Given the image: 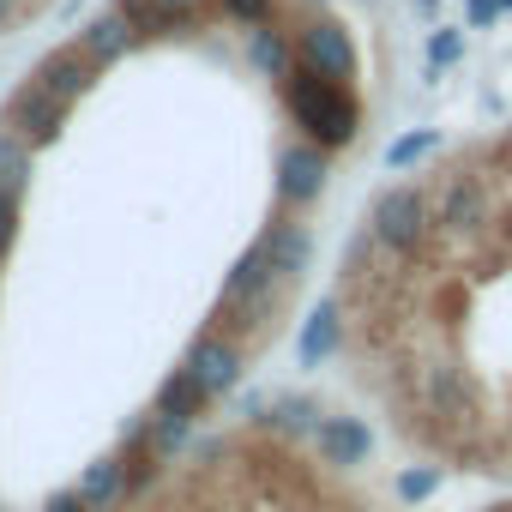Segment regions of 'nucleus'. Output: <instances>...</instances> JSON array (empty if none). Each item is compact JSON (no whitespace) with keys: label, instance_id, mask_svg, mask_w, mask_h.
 Returning <instances> with one entry per match:
<instances>
[{"label":"nucleus","instance_id":"obj_7","mask_svg":"<svg viewBox=\"0 0 512 512\" xmlns=\"http://www.w3.org/2000/svg\"><path fill=\"white\" fill-rule=\"evenodd\" d=\"M31 85H43L55 103H67V109H73V103H79V97L97 85V61H91L79 43H67V49H49V55L37 61V73H31Z\"/></svg>","mask_w":512,"mask_h":512},{"label":"nucleus","instance_id":"obj_1","mask_svg":"<svg viewBox=\"0 0 512 512\" xmlns=\"http://www.w3.org/2000/svg\"><path fill=\"white\" fill-rule=\"evenodd\" d=\"M278 91H284V109H290V121H296V133H302L308 145H320V151H350V145L362 139L356 85L326 79V73H314L308 61H296V67L278 79Z\"/></svg>","mask_w":512,"mask_h":512},{"label":"nucleus","instance_id":"obj_17","mask_svg":"<svg viewBox=\"0 0 512 512\" xmlns=\"http://www.w3.org/2000/svg\"><path fill=\"white\" fill-rule=\"evenodd\" d=\"M115 13L139 31V37H163V31H181V25H193L187 13H175V7H163V0H115Z\"/></svg>","mask_w":512,"mask_h":512},{"label":"nucleus","instance_id":"obj_26","mask_svg":"<svg viewBox=\"0 0 512 512\" xmlns=\"http://www.w3.org/2000/svg\"><path fill=\"white\" fill-rule=\"evenodd\" d=\"M43 512H91V506H85V494H79V488H55V494L43 500Z\"/></svg>","mask_w":512,"mask_h":512},{"label":"nucleus","instance_id":"obj_28","mask_svg":"<svg viewBox=\"0 0 512 512\" xmlns=\"http://www.w3.org/2000/svg\"><path fill=\"white\" fill-rule=\"evenodd\" d=\"M163 7H175V13H187V19H193V13L205 7V0H163Z\"/></svg>","mask_w":512,"mask_h":512},{"label":"nucleus","instance_id":"obj_12","mask_svg":"<svg viewBox=\"0 0 512 512\" xmlns=\"http://www.w3.org/2000/svg\"><path fill=\"white\" fill-rule=\"evenodd\" d=\"M338 350H344V308H338V296H326V302L302 320L296 362H302V368H320V362H332Z\"/></svg>","mask_w":512,"mask_h":512},{"label":"nucleus","instance_id":"obj_25","mask_svg":"<svg viewBox=\"0 0 512 512\" xmlns=\"http://www.w3.org/2000/svg\"><path fill=\"white\" fill-rule=\"evenodd\" d=\"M223 19H235V25H272V0H223Z\"/></svg>","mask_w":512,"mask_h":512},{"label":"nucleus","instance_id":"obj_4","mask_svg":"<svg viewBox=\"0 0 512 512\" xmlns=\"http://www.w3.org/2000/svg\"><path fill=\"white\" fill-rule=\"evenodd\" d=\"M326 175H332V151L296 139L278 151V205L284 211H308L320 193H326Z\"/></svg>","mask_w":512,"mask_h":512},{"label":"nucleus","instance_id":"obj_20","mask_svg":"<svg viewBox=\"0 0 512 512\" xmlns=\"http://www.w3.org/2000/svg\"><path fill=\"white\" fill-rule=\"evenodd\" d=\"M0 187L19 193V199H25V187H31V145H25L19 133H7V127H0Z\"/></svg>","mask_w":512,"mask_h":512},{"label":"nucleus","instance_id":"obj_29","mask_svg":"<svg viewBox=\"0 0 512 512\" xmlns=\"http://www.w3.org/2000/svg\"><path fill=\"white\" fill-rule=\"evenodd\" d=\"M13 7H19V0H0V31H7V19H13Z\"/></svg>","mask_w":512,"mask_h":512},{"label":"nucleus","instance_id":"obj_13","mask_svg":"<svg viewBox=\"0 0 512 512\" xmlns=\"http://www.w3.org/2000/svg\"><path fill=\"white\" fill-rule=\"evenodd\" d=\"M205 404H211V392L199 386V374L181 362V368H169L163 374V386H157V398H151V410L157 416H175V422H199L205 416Z\"/></svg>","mask_w":512,"mask_h":512},{"label":"nucleus","instance_id":"obj_2","mask_svg":"<svg viewBox=\"0 0 512 512\" xmlns=\"http://www.w3.org/2000/svg\"><path fill=\"white\" fill-rule=\"evenodd\" d=\"M428 229H434V199H428L422 187L398 181V187H380V193H374V205H368V235H374V247H386V253H416V247L428 241Z\"/></svg>","mask_w":512,"mask_h":512},{"label":"nucleus","instance_id":"obj_21","mask_svg":"<svg viewBox=\"0 0 512 512\" xmlns=\"http://www.w3.org/2000/svg\"><path fill=\"white\" fill-rule=\"evenodd\" d=\"M187 434H193V422H175V416H157V410H151V440H145V452H151V458H175V452L187 446Z\"/></svg>","mask_w":512,"mask_h":512},{"label":"nucleus","instance_id":"obj_27","mask_svg":"<svg viewBox=\"0 0 512 512\" xmlns=\"http://www.w3.org/2000/svg\"><path fill=\"white\" fill-rule=\"evenodd\" d=\"M464 13H470V31H488V25L500 19V7H494V0H464Z\"/></svg>","mask_w":512,"mask_h":512},{"label":"nucleus","instance_id":"obj_6","mask_svg":"<svg viewBox=\"0 0 512 512\" xmlns=\"http://www.w3.org/2000/svg\"><path fill=\"white\" fill-rule=\"evenodd\" d=\"M296 61H308L314 73H326V79H356V43H350V31L338 25V19H308L302 31H296Z\"/></svg>","mask_w":512,"mask_h":512},{"label":"nucleus","instance_id":"obj_31","mask_svg":"<svg viewBox=\"0 0 512 512\" xmlns=\"http://www.w3.org/2000/svg\"><path fill=\"white\" fill-rule=\"evenodd\" d=\"M494 7H500V13H512V0H494Z\"/></svg>","mask_w":512,"mask_h":512},{"label":"nucleus","instance_id":"obj_8","mask_svg":"<svg viewBox=\"0 0 512 512\" xmlns=\"http://www.w3.org/2000/svg\"><path fill=\"white\" fill-rule=\"evenodd\" d=\"M422 398H428L440 416H452V422H476V410H482V392H476V380H470L464 362H428Z\"/></svg>","mask_w":512,"mask_h":512},{"label":"nucleus","instance_id":"obj_30","mask_svg":"<svg viewBox=\"0 0 512 512\" xmlns=\"http://www.w3.org/2000/svg\"><path fill=\"white\" fill-rule=\"evenodd\" d=\"M482 512H512V500H500V506H482Z\"/></svg>","mask_w":512,"mask_h":512},{"label":"nucleus","instance_id":"obj_19","mask_svg":"<svg viewBox=\"0 0 512 512\" xmlns=\"http://www.w3.org/2000/svg\"><path fill=\"white\" fill-rule=\"evenodd\" d=\"M266 428H278V434H308L314 440V428H320V404L314 398H278V404H266V416H260Z\"/></svg>","mask_w":512,"mask_h":512},{"label":"nucleus","instance_id":"obj_18","mask_svg":"<svg viewBox=\"0 0 512 512\" xmlns=\"http://www.w3.org/2000/svg\"><path fill=\"white\" fill-rule=\"evenodd\" d=\"M446 139H440V127H410V133H398L392 145H386V169L392 175H404V169H416L422 157H434Z\"/></svg>","mask_w":512,"mask_h":512},{"label":"nucleus","instance_id":"obj_22","mask_svg":"<svg viewBox=\"0 0 512 512\" xmlns=\"http://www.w3.org/2000/svg\"><path fill=\"white\" fill-rule=\"evenodd\" d=\"M440 476H446L440 464H416V470H404V476L392 482V494H398L404 506H422V500H428V494L440 488Z\"/></svg>","mask_w":512,"mask_h":512},{"label":"nucleus","instance_id":"obj_3","mask_svg":"<svg viewBox=\"0 0 512 512\" xmlns=\"http://www.w3.org/2000/svg\"><path fill=\"white\" fill-rule=\"evenodd\" d=\"M0 127L7 133H19L31 151H43V145H55L61 139V127H67V103H55L43 85H19L13 97H7V109H0Z\"/></svg>","mask_w":512,"mask_h":512},{"label":"nucleus","instance_id":"obj_16","mask_svg":"<svg viewBox=\"0 0 512 512\" xmlns=\"http://www.w3.org/2000/svg\"><path fill=\"white\" fill-rule=\"evenodd\" d=\"M133 37H139V31H133L121 13H97V19L79 31V49H85L97 67H109V61H121V55H127V43H133Z\"/></svg>","mask_w":512,"mask_h":512},{"label":"nucleus","instance_id":"obj_24","mask_svg":"<svg viewBox=\"0 0 512 512\" xmlns=\"http://www.w3.org/2000/svg\"><path fill=\"white\" fill-rule=\"evenodd\" d=\"M19 193H7V187H0V260H7V253H13V241H19Z\"/></svg>","mask_w":512,"mask_h":512},{"label":"nucleus","instance_id":"obj_11","mask_svg":"<svg viewBox=\"0 0 512 512\" xmlns=\"http://www.w3.org/2000/svg\"><path fill=\"white\" fill-rule=\"evenodd\" d=\"M260 241H266V253H272V272H278L284 284H296V278L308 272V260H314V235H308V223L272 217V223L260 229Z\"/></svg>","mask_w":512,"mask_h":512},{"label":"nucleus","instance_id":"obj_5","mask_svg":"<svg viewBox=\"0 0 512 512\" xmlns=\"http://www.w3.org/2000/svg\"><path fill=\"white\" fill-rule=\"evenodd\" d=\"M434 229H446V235H482L488 229V181L482 175H470V169H458V175H446L440 181V193H434Z\"/></svg>","mask_w":512,"mask_h":512},{"label":"nucleus","instance_id":"obj_9","mask_svg":"<svg viewBox=\"0 0 512 512\" xmlns=\"http://www.w3.org/2000/svg\"><path fill=\"white\" fill-rule=\"evenodd\" d=\"M314 452H320V464H332V470H356V464L374 458V428H368L362 416H320Z\"/></svg>","mask_w":512,"mask_h":512},{"label":"nucleus","instance_id":"obj_15","mask_svg":"<svg viewBox=\"0 0 512 512\" xmlns=\"http://www.w3.org/2000/svg\"><path fill=\"white\" fill-rule=\"evenodd\" d=\"M247 61H253V73L284 79V73L296 67V37L278 31V25H253V31H247Z\"/></svg>","mask_w":512,"mask_h":512},{"label":"nucleus","instance_id":"obj_14","mask_svg":"<svg viewBox=\"0 0 512 512\" xmlns=\"http://www.w3.org/2000/svg\"><path fill=\"white\" fill-rule=\"evenodd\" d=\"M73 488L85 494V506H91V512H115V506H127V494H133L127 458H121V452H115V458H97V464H91Z\"/></svg>","mask_w":512,"mask_h":512},{"label":"nucleus","instance_id":"obj_10","mask_svg":"<svg viewBox=\"0 0 512 512\" xmlns=\"http://www.w3.org/2000/svg\"><path fill=\"white\" fill-rule=\"evenodd\" d=\"M187 368L199 374V386H205L211 398H223V392H235V380H241V344L223 338V332H199V338L187 344Z\"/></svg>","mask_w":512,"mask_h":512},{"label":"nucleus","instance_id":"obj_23","mask_svg":"<svg viewBox=\"0 0 512 512\" xmlns=\"http://www.w3.org/2000/svg\"><path fill=\"white\" fill-rule=\"evenodd\" d=\"M458 55H464V37H458V31H434V37H428V73H434V79H440V67H452Z\"/></svg>","mask_w":512,"mask_h":512}]
</instances>
